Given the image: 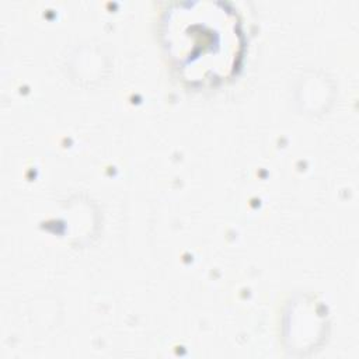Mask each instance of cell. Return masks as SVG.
<instances>
[{
	"label": "cell",
	"mask_w": 359,
	"mask_h": 359,
	"mask_svg": "<svg viewBox=\"0 0 359 359\" xmlns=\"http://www.w3.org/2000/svg\"><path fill=\"white\" fill-rule=\"evenodd\" d=\"M165 45L191 83H216L227 77L240 56V31L231 13L215 4H185L167 14Z\"/></svg>",
	"instance_id": "cell-1"
}]
</instances>
